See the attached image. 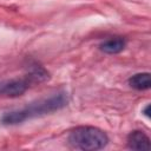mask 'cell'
I'll list each match as a JSON object with an SVG mask.
<instances>
[{"label":"cell","mask_w":151,"mask_h":151,"mask_svg":"<svg viewBox=\"0 0 151 151\" xmlns=\"http://www.w3.org/2000/svg\"><path fill=\"white\" fill-rule=\"evenodd\" d=\"M68 104V96L65 91H59L50 96L48 98L39 99L34 103L26 105L22 109L6 112L1 117L4 125H18L28 119L46 116L64 109Z\"/></svg>","instance_id":"1"},{"label":"cell","mask_w":151,"mask_h":151,"mask_svg":"<svg viewBox=\"0 0 151 151\" xmlns=\"http://www.w3.org/2000/svg\"><path fill=\"white\" fill-rule=\"evenodd\" d=\"M71 147L83 151H96L104 149L109 143L107 134L94 126H78L68 134Z\"/></svg>","instance_id":"2"},{"label":"cell","mask_w":151,"mask_h":151,"mask_svg":"<svg viewBox=\"0 0 151 151\" xmlns=\"http://www.w3.org/2000/svg\"><path fill=\"white\" fill-rule=\"evenodd\" d=\"M32 85L31 80L26 77L24 78H14L6 79L0 81V96L7 98H17L22 96L28 87Z\"/></svg>","instance_id":"3"},{"label":"cell","mask_w":151,"mask_h":151,"mask_svg":"<svg viewBox=\"0 0 151 151\" xmlns=\"http://www.w3.org/2000/svg\"><path fill=\"white\" fill-rule=\"evenodd\" d=\"M127 147L131 150H149L150 138L140 130H134L130 132L126 140Z\"/></svg>","instance_id":"4"},{"label":"cell","mask_w":151,"mask_h":151,"mask_svg":"<svg viewBox=\"0 0 151 151\" xmlns=\"http://www.w3.org/2000/svg\"><path fill=\"white\" fill-rule=\"evenodd\" d=\"M126 46V40L123 37H112L100 44V50L106 54H117Z\"/></svg>","instance_id":"5"},{"label":"cell","mask_w":151,"mask_h":151,"mask_svg":"<svg viewBox=\"0 0 151 151\" xmlns=\"http://www.w3.org/2000/svg\"><path fill=\"white\" fill-rule=\"evenodd\" d=\"M129 85L137 91H145L151 87V79L149 72L136 73L129 79Z\"/></svg>","instance_id":"6"},{"label":"cell","mask_w":151,"mask_h":151,"mask_svg":"<svg viewBox=\"0 0 151 151\" xmlns=\"http://www.w3.org/2000/svg\"><path fill=\"white\" fill-rule=\"evenodd\" d=\"M26 76L31 80L32 84L42 83V81H46L50 78V73L42 66H40L37 63L29 64V66H28V73Z\"/></svg>","instance_id":"7"},{"label":"cell","mask_w":151,"mask_h":151,"mask_svg":"<svg viewBox=\"0 0 151 151\" xmlns=\"http://www.w3.org/2000/svg\"><path fill=\"white\" fill-rule=\"evenodd\" d=\"M143 113H144L147 118H150V105H146V106L143 109Z\"/></svg>","instance_id":"8"}]
</instances>
